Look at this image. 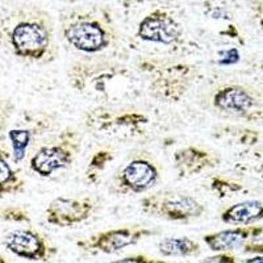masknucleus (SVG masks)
Segmentation results:
<instances>
[{"instance_id": "1", "label": "nucleus", "mask_w": 263, "mask_h": 263, "mask_svg": "<svg viewBox=\"0 0 263 263\" xmlns=\"http://www.w3.org/2000/svg\"><path fill=\"white\" fill-rule=\"evenodd\" d=\"M67 83L77 93L98 105H121L142 92L140 75L124 61L78 58L66 70Z\"/></svg>"}, {"instance_id": "2", "label": "nucleus", "mask_w": 263, "mask_h": 263, "mask_svg": "<svg viewBox=\"0 0 263 263\" xmlns=\"http://www.w3.org/2000/svg\"><path fill=\"white\" fill-rule=\"evenodd\" d=\"M61 34L66 46L81 58L128 61V51L112 13L103 7L72 8L61 13Z\"/></svg>"}, {"instance_id": "3", "label": "nucleus", "mask_w": 263, "mask_h": 263, "mask_svg": "<svg viewBox=\"0 0 263 263\" xmlns=\"http://www.w3.org/2000/svg\"><path fill=\"white\" fill-rule=\"evenodd\" d=\"M0 45L34 65L55 62L60 54L53 18L37 7L18 9L0 23Z\"/></svg>"}, {"instance_id": "4", "label": "nucleus", "mask_w": 263, "mask_h": 263, "mask_svg": "<svg viewBox=\"0 0 263 263\" xmlns=\"http://www.w3.org/2000/svg\"><path fill=\"white\" fill-rule=\"evenodd\" d=\"M137 13V20L129 21L126 45L141 55L177 57L184 51V28L177 13L161 4Z\"/></svg>"}, {"instance_id": "5", "label": "nucleus", "mask_w": 263, "mask_h": 263, "mask_svg": "<svg viewBox=\"0 0 263 263\" xmlns=\"http://www.w3.org/2000/svg\"><path fill=\"white\" fill-rule=\"evenodd\" d=\"M135 70L144 81L146 91L161 103H179L199 78V67L183 58L141 55Z\"/></svg>"}, {"instance_id": "6", "label": "nucleus", "mask_w": 263, "mask_h": 263, "mask_svg": "<svg viewBox=\"0 0 263 263\" xmlns=\"http://www.w3.org/2000/svg\"><path fill=\"white\" fill-rule=\"evenodd\" d=\"M83 125L93 136L105 140L129 142L147 133L150 119L130 105H95L82 116Z\"/></svg>"}, {"instance_id": "7", "label": "nucleus", "mask_w": 263, "mask_h": 263, "mask_svg": "<svg viewBox=\"0 0 263 263\" xmlns=\"http://www.w3.org/2000/svg\"><path fill=\"white\" fill-rule=\"evenodd\" d=\"M162 164L152 153L133 150L120 164L108 183V192L115 196L146 194L161 180Z\"/></svg>"}, {"instance_id": "8", "label": "nucleus", "mask_w": 263, "mask_h": 263, "mask_svg": "<svg viewBox=\"0 0 263 263\" xmlns=\"http://www.w3.org/2000/svg\"><path fill=\"white\" fill-rule=\"evenodd\" d=\"M82 150L78 129L65 126L39 145L29 158V168L41 178H50L74 164Z\"/></svg>"}, {"instance_id": "9", "label": "nucleus", "mask_w": 263, "mask_h": 263, "mask_svg": "<svg viewBox=\"0 0 263 263\" xmlns=\"http://www.w3.org/2000/svg\"><path fill=\"white\" fill-rule=\"evenodd\" d=\"M141 212L166 221L190 222L200 218L206 206L189 192L161 190L140 199Z\"/></svg>"}, {"instance_id": "10", "label": "nucleus", "mask_w": 263, "mask_h": 263, "mask_svg": "<svg viewBox=\"0 0 263 263\" xmlns=\"http://www.w3.org/2000/svg\"><path fill=\"white\" fill-rule=\"evenodd\" d=\"M55 125V115L46 111H24L20 116L17 125L7 132L11 142L12 163L18 164L24 161L30 145L39 142L42 136L51 130Z\"/></svg>"}, {"instance_id": "11", "label": "nucleus", "mask_w": 263, "mask_h": 263, "mask_svg": "<svg viewBox=\"0 0 263 263\" xmlns=\"http://www.w3.org/2000/svg\"><path fill=\"white\" fill-rule=\"evenodd\" d=\"M99 205L92 196H58L46 206V222L58 228L75 227L92 217Z\"/></svg>"}, {"instance_id": "12", "label": "nucleus", "mask_w": 263, "mask_h": 263, "mask_svg": "<svg viewBox=\"0 0 263 263\" xmlns=\"http://www.w3.org/2000/svg\"><path fill=\"white\" fill-rule=\"evenodd\" d=\"M156 233L153 229L145 227H125L108 229L92 234L88 238L77 242L79 249L88 253H104L115 254L125 248L138 243L141 239L147 238Z\"/></svg>"}, {"instance_id": "13", "label": "nucleus", "mask_w": 263, "mask_h": 263, "mask_svg": "<svg viewBox=\"0 0 263 263\" xmlns=\"http://www.w3.org/2000/svg\"><path fill=\"white\" fill-rule=\"evenodd\" d=\"M211 105L220 114L233 115L243 119H254L259 99L248 87L241 84H221L211 95Z\"/></svg>"}, {"instance_id": "14", "label": "nucleus", "mask_w": 263, "mask_h": 263, "mask_svg": "<svg viewBox=\"0 0 263 263\" xmlns=\"http://www.w3.org/2000/svg\"><path fill=\"white\" fill-rule=\"evenodd\" d=\"M4 246L12 254L29 260H48L53 251L45 237L33 228L8 233L4 238Z\"/></svg>"}, {"instance_id": "15", "label": "nucleus", "mask_w": 263, "mask_h": 263, "mask_svg": "<svg viewBox=\"0 0 263 263\" xmlns=\"http://www.w3.org/2000/svg\"><path fill=\"white\" fill-rule=\"evenodd\" d=\"M173 161L178 179H190L216 167L220 158L210 150L189 145L174 153Z\"/></svg>"}, {"instance_id": "16", "label": "nucleus", "mask_w": 263, "mask_h": 263, "mask_svg": "<svg viewBox=\"0 0 263 263\" xmlns=\"http://www.w3.org/2000/svg\"><path fill=\"white\" fill-rule=\"evenodd\" d=\"M259 228L257 227H237L232 229H225L216 232V233L205 234L203 237L204 242L212 251L216 253H228L236 250L245 245L250 237H255L260 233Z\"/></svg>"}, {"instance_id": "17", "label": "nucleus", "mask_w": 263, "mask_h": 263, "mask_svg": "<svg viewBox=\"0 0 263 263\" xmlns=\"http://www.w3.org/2000/svg\"><path fill=\"white\" fill-rule=\"evenodd\" d=\"M222 222L246 227L263 220V201L245 200L228 206L221 212Z\"/></svg>"}, {"instance_id": "18", "label": "nucleus", "mask_w": 263, "mask_h": 263, "mask_svg": "<svg viewBox=\"0 0 263 263\" xmlns=\"http://www.w3.org/2000/svg\"><path fill=\"white\" fill-rule=\"evenodd\" d=\"M25 191V180L9 161V154L0 149V197Z\"/></svg>"}, {"instance_id": "19", "label": "nucleus", "mask_w": 263, "mask_h": 263, "mask_svg": "<svg viewBox=\"0 0 263 263\" xmlns=\"http://www.w3.org/2000/svg\"><path fill=\"white\" fill-rule=\"evenodd\" d=\"M115 152L111 149H99L92 153L84 168V182L90 185H98L102 182L104 173L115 161Z\"/></svg>"}, {"instance_id": "20", "label": "nucleus", "mask_w": 263, "mask_h": 263, "mask_svg": "<svg viewBox=\"0 0 263 263\" xmlns=\"http://www.w3.org/2000/svg\"><path fill=\"white\" fill-rule=\"evenodd\" d=\"M163 257H194L200 253V245L189 237H166L158 243Z\"/></svg>"}, {"instance_id": "21", "label": "nucleus", "mask_w": 263, "mask_h": 263, "mask_svg": "<svg viewBox=\"0 0 263 263\" xmlns=\"http://www.w3.org/2000/svg\"><path fill=\"white\" fill-rule=\"evenodd\" d=\"M210 187L218 197H225L230 194L239 191V185L236 183L229 182L228 179L222 177H212L210 182Z\"/></svg>"}, {"instance_id": "22", "label": "nucleus", "mask_w": 263, "mask_h": 263, "mask_svg": "<svg viewBox=\"0 0 263 263\" xmlns=\"http://www.w3.org/2000/svg\"><path fill=\"white\" fill-rule=\"evenodd\" d=\"M0 220H9V221L15 222H30L29 212L21 206L0 208Z\"/></svg>"}, {"instance_id": "23", "label": "nucleus", "mask_w": 263, "mask_h": 263, "mask_svg": "<svg viewBox=\"0 0 263 263\" xmlns=\"http://www.w3.org/2000/svg\"><path fill=\"white\" fill-rule=\"evenodd\" d=\"M239 61V51L236 48L225 49V50L218 51L217 63L221 66L234 65Z\"/></svg>"}, {"instance_id": "24", "label": "nucleus", "mask_w": 263, "mask_h": 263, "mask_svg": "<svg viewBox=\"0 0 263 263\" xmlns=\"http://www.w3.org/2000/svg\"><path fill=\"white\" fill-rule=\"evenodd\" d=\"M111 263H167L163 259H157V258H150L144 254H135V255H128L121 259L114 260Z\"/></svg>"}, {"instance_id": "25", "label": "nucleus", "mask_w": 263, "mask_h": 263, "mask_svg": "<svg viewBox=\"0 0 263 263\" xmlns=\"http://www.w3.org/2000/svg\"><path fill=\"white\" fill-rule=\"evenodd\" d=\"M199 263H237L236 258L232 254H228V253H218L216 255H211V257H206L204 259H201Z\"/></svg>"}, {"instance_id": "26", "label": "nucleus", "mask_w": 263, "mask_h": 263, "mask_svg": "<svg viewBox=\"0 0 263 263\" xmlns=\"http://www.w3.org/2000/svg\"><path fill=\"white\" fill-rule=\"evenodd\" d=\"M245 263H263V257L249 258V259L245 260Z\"/></svg>"}, {"instance_id": "27", "label": "nucleus", "mask_w": 263, "mask_h": 263, "mask_svg": "<svg viewBox=\"0 0 263 263\" xmlns=\"http://www.w3.org/2000/svg\"><path fill=\"white\" fill-rule=\"evenodd\" d=\"M0 263H7L6 259H4L3 257H0Z\"/></svg>"}, {"instance_id": "28", "label": "nucleus", "mask_w": 263, "mask_h": 263, "mask_svg": "<svg viewBox=\"0 0 263 263\" xmlns=\"http://www.w3.org/2000/svg\"><path fill=\"white\" fill-rule=\"evenodd\" d=\"M262 28H263V18H262Z\"/></svg>"}]
</instances>
